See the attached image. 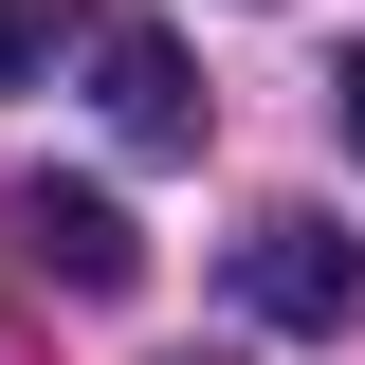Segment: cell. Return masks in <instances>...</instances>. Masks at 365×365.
<instances>
[{
    "label": "cell",
    "instance_id": "cell-5",
    "mask_svg": "<svg viewBox=\"0 0 365 365\" xmlns=\"http://www.w3.org/2000/svg\"><path fill=\"white\" fill-rule=\"evenodd\" d=\"M329 110H347V146H365V55H347V73H329Z\"/></svg>",
    "mask_w": 365,
    "mask_h": 365
},
{
    "label": "cell",
    "instance_id": "cell-4",
    "mask_svg": "<svg viewBox=\"0 0 365 365\" xmlns=\"http://www.w3.org/2000/svg\"><path fill=\"white\" fill-rule=\"evenodd\" d=\"M37 55H55V19H37V0H0V91L37 73Z\"/></svg>",
    "mask_w": 365,
    "mask_h": 365
},
{
    "label": "cell",
    "instance_id": "cell-2",
    "mask_svg": "<svg viewBox=\"0 0 365 365\" xmlns=\"http://www.w3.org/2000/svg\"><path fill=\"white\" fill-rule=\"evenodd\" d=\"M19 237H37L55 292H128V274H146V237H128L110 182H19Z\"/></svg>",
    "mask_w": 365,
    "mask_h": 365
},
{
    "label": "cell",
    "instance_id": "cell-1",
    "mask_svg": "<svg viewBox=\"0 0 365 365\" xmlns=\"http://www.w3.org/2000/svg\"><path fill=\"white\" fill-rule=\"evenodd\" d=\"M237 292H256L274 329H347L365 311V256H347V220H311V201H256V220H237Z\"/></svg>",
    "mask_w": 365,
    "mask_h": 365
},
{
    "label": "cell",
    "instance_id": "cell-3",
    "mask_svg": "<svg viewBox=\"0 0 365 365\" xmlns=\"http://www.w3.org/2000/svg\"><path fill=\"white\" fill-rule=\"evenodd\" d=\"M91 91H110V128H128V146H201V91H182V55L146 37V19L91 37Z\"/></svg>",
    "mask_w": 365,
    "mask_h": 365
}]
</instances>
